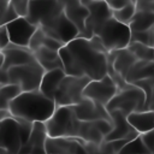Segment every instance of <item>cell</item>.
<instances>
[{"label": "cell", "mask_w": 154, "mask_h": 154, "mask_svg": "<svg viewBox=\"0 0 154 154\" xmlns=\"http://www.w3.org/2000/svg\"><path fill=\"white\" fill-rule=\"evenodd\" d=\"M66 75L100 79L108 73V52L97 36L76 37L59 49Z\"/></svg>", "instance_id": "1"}, {"label": "cell", "mask_w": 154, "mask_h": 154, "mask_svg": "<svg viewBox=\"0 0 154 154\" xmlns=\"http://www.w3.org/2000/svg\"><path fill=\"white\" fill-rule=\"evenodd\" d=\"M57 105L53 99L43 95L38 89L31 91H22L16 96L8 106L12 117L30 123H45L51 118Z\"/></svg>", "instance_id": "2"}, {"label": "cell", "mask_w": 154, "mask_h": 154, "mask_svg": "<svg viewBox=\"0 0 154 154\" xmlns=\"http://www.w3.org/2000/svg\"><path fill=\"white\" fill-rule=\"evenodd\" d=\"M81 123L72 106H57L53 114L45 122L49 137H77L79 135Z\"/></svg>", "instance_id": "3"}, {"label": "cell", "mask_w": 154, "mask_h": 154, "mask_svg": "<svg viewBox=\"0 0 154 154\" xmlns=\"http://www.w3.org/2000/svg\"><path fill=\"white\" fill-rule=\"evenodd\" d=\"M94 35L100 38L107 52H113L129 46L131 30L128 24L120 23L116 18L111 17L95 31Z\"/></svg>", "instance_id": "4"}, {"label": "cell", "mask_w": 154, "mask_h": 154, "mask_svg": "<svg viewBox=\"0 0 154 154\" xmlns=\"http://www.w3.org/2000/svg\"><path fill=\"white\" fill-rule=\"evenodd\" d=\"M106 109L108 113L118 109L125 116L137 111H146V95L142 89L128 83L111 99L106 105Z\"/></svg>", "instance_id": "5"}, {"label": "cell", "mask_w": 154, "mask_h": 154, "mask_svg": "<svg viewBox=\"0 0 154 154\" xmlns=\"http://www.w3.org/2000/svg\"><path fill=\"white\" fill-rule=\"evenodd\" d=\"M45 72V69L36 60H34L24 65L10 67L7 71H5V76L7 83L19 85L22 91H31L40 88Z\"/></svg>", "instance_id": "6"}, {"label": "cell", "mask_w": 154, "mask_h": 154, "mask_svg": "<svg viewBox=\"0 0 154 154\" xmlns=\"http://www.w3.org/2000/svg\"><path fill=\"white\" fill-rule=\"evenodd\" d=\"M89 81L90 78L87 76L65 75V77L60 82L54 94V97H53L55 105L57 106H75L79 103L84 99L83 90Z\"/></svg>", "instance_id": "7"}, {"label": "cell", "mask_w": 154, "mask_h": 154, "mask_svg": "<svg viewBox=\"0 0 154 154\" xmlns=\"http://www.w3.org/2000/svg\"><path fill=\"white\" fill-rule=\"evenodd\" d=\"M63 11V0H29L28 14L25 18L36 26H41L54 19Z\"/></svg>", "instance_id": "8"}, {"label": "cell", "mask_w": 154, "mask_h": 154, "mask_svg": "<svg viewBox=\"0 0 154 154\" xmlns=\"http://www.w3.org/2000/svg\"><path fill=\"white\" fill-rule=\"evenodd\" d=\"M88 8L89 13L84 23V31L79 37L90 38L95 31L112 17V8L105 0H81Z\"/></svg>", "instance_id": "9"}, {"label": "cell", "mask_w": 154, "mask_h": 154, "mask_svg": "<svg viewBox=\"0 0 154 154\" xmlns=\"http://www.w3.org/2000/svg\"><path fill=\"white\" fill-rule=\"evenodd\" d=\"M118 90L117 83L107 73L100 79H90L83 90V96L106 107Z\"/></svg>", "instance_id": "10"}, {"label": "cell", "mask_w": 154, "mask_h": 154, "mask_svg": "<svg viewBox=\"0 0 154 154\" xmlns=\"http://www.w3.org/2000/svg\"><path fill=\"white\" fill-rule=\"evenodd\" d=\"M40 28L48 36L58 40L63 45H66L67 42L72 41L76 37H78V35H79V30L65 16L64 11L59 16H57L54 19H52L51 22H48L45 25H41Z\"/></svg>", "instance_id": "11"}, {"label": "cell", "mask_w": 154, "mask_h": 154, "mask_svg": "<svg viewBox=\"0 0 154 154\" xmlns=\"http://www.w3.org/2000/svg\"><path fill=\"white\" fill-rule=\"evenodd\" d=\"M23 146L20 138V119L8 117L0 125V149L17 154Z\"/></svg>", "instance_id": "12"}, {"label": "cell", "mask_w": 154, "mask_h": 154, "mask_svg": "<svg viewBox=\"0 0 154 154\" xmlns=\"http://www.w3.org/2000/svg\"><path fill=\"white\" fill-rule=\"evenodd\" d=\"M7 35L10 43L20 46V47H28L29 41L37 29V26L32 23H30L25 17H17L6 25Z\"/></svg>", "instance_id": "13"}, {"label": "cell", "mask_w": 154, "mask_h": 154, "mask_svg": "<svg viewBox=\"0 0 154 154\" xmlns=\"http://www.w3.org/2000/svg\"><path fill=\"white\" fill-rule=\"evenodd\" d=\"M1 53H2V65H1L2 72L7 71L10 67L24 65L35 60L32 52L28 47H20L13 43H8L6 47H4L1 49Z\"/></svg>", "instance_id": "14"}, {"label": "cell", "mask_w": 154, "mask_h": 154, "mask_svg": "<svg viewBox=\"0 0 154 154\" xmlns=\"http://www.w3.org/2000/svg\"><path fill=\"white\" fill-rule=\"evenodd\" d=\"M87 142L77 137H47V154H77L84 149Z\"/></svg>", "instance_id": "15"}, {"label": "cell", "mask_w": 154, "mask_h": 154, "mask_svg": "<svg viewBox=\"0 0 154 154\" xmlns=\"http://www.w3.org/2000/svg\"><path fill=\"white\" fill-rule=\"evenodd\" d=\"M48 137L45 123H32L31 134L28 141L20 147L17 154H47L46 153V140Z\"/></svg>", "instance_id": "16"}, {"label": "cell", "mask_w": 154, "mask_h": 154, "mask_svg": "<svg viewBox=\"0 0 154 154\" xmlns=\"http://www.w3.org/2000/svg\"><path fill=\"white\" fill-rule=\"evenodd\" d=\"M76 117L82 122H94L97 119H108L112 120L109 113L107 112L106 107L94 102L90 99L84 97L79 103L72 106Z\"/></svg>", "instance_id": "17"}, {"label": "cell", "mask_w": 154, "mask_h": 154, "mask_svg": "<svg viewBox=\"0 0 154 154\" xmlns=\"http://www.w3.org/2000/svg\"><path fill=\"white\" fill-rule=\"evenodd\" d=\"M113 123V129L109 134H107L103 137V141H113V140H120V138H128L132 140L137 137L140 134L129 124L126 116L122 113L120 111L116 109L109 113Z\"/></svg>", "instance_id": "18"}, {"label": "cell", "mask_w": 154, "mask_h": 154, "mask_svg": "<svg viewBox=\"0 0 154 154\" xmlns=\"http://www.w3.org/2000/svg\"><path fill=\"white\" fill-rule=\"evenodd\" d=\"M109 53L112 54L113 58L111 59V57L108 55V69L113 70L117 75H119L125 81V77H126L129 70L138 59L128 48L113 51Z\"/></svg>", "instance_id": "19"}, {"label": "cell", "mask_w": 154, "mask_h": 154, "mask_svg": "<svg viewBox=\"0 0 154 154\" xmlns=\"http://www.w3.org/2000/svg\"><path fill=\"white\" fill-rule=\"evenodd\" d=\"M63 2H64V13L79 30V35H78L79 37L84 31V23L89 11L81 0H63Z\"/></svg>", "instance_id": "20"}, {"label": "cell", "mask_w": 154, "mask_h": 154, "mask_svg": "<svg viewBox=\"0 0 154 154\" xmlns=\"http://www.w3.org/2000/svg\"><path fill=\"white\" fill-rule=\"evenodd\" d=\"M32 54L35 57V60L45 69V71L63 69V61H61V58L58 51L42 46L37 48L36 51H34Z\"/></svg>", "instance_id": "21"}, {"label": "cell", "mask_w": 154, "mask_h": 154, "mask_svg": "<svg viewBox=\"0 0 154 154\" xmlns=\"http://www.w3.org/2000/svg\"><path fill=\"white\" fill-rule=\"evenodd\" d=\"M65 71L63 69H55V70H49L46 71L42 76L41 83H40V88L38 90L46 95L49 99L54 97V94L60 84V82L63 81V78L65 77Z\"/></svg>", "instance_id": "22"}, {"label": "cell", "mask_w": 154, "mask_h": 154, "mask_svg": "<svg viewBox=\"0 0 154 154\" xmlns=\"http://www.w3.org/2000/svg\"><path fill=\"white\" fill-rule=\"evenodd\" d=\"M126 119L138 134H143L154 129V109L132 112L126 116Z\"/></svg>", "instance_id": "23"}, {"label": "cell", "mask_w": 154, "mask_h": 154, "mask_svg": "<svg viewBox=\"0 0 154 154\" xmlns=\"http://www.w3.org/2000/svg\"><path fill=\"white\" fill-rule=\"evenodd\" d=\"M154 76V60H136V63L129 70L125 82L132 84L136 81Z\"/></svg>", "instance_id": "24"}, {"label": "cell", "mask_w": 154, "mask_h": 154, "mask_svg": "<svg viewBox=\"0 0 154 154\" xmlns=\"http://www.w3.org/2000/svg\"><path fill=\"white\" fill-rule=\"evenodd\" d=\"M78 138L88 143H94L100 146L103 142V135L97 130L94 122H82Z\"/></svg>", "instance_id": "25"}, {"label": "cell", "mask_w": 154, "mask_h": 154, "mask_svg": "<svg viewBox=\"0 0 154 154\" xmlns=\"http://www.w3.org/2000/svg\"><path fill=\"white\" fill-rule=\"evenodd\" d=\"M154 26V12H143L136 11L131 22L129 23V28L131 31H142Z\"/></svg>", "instance_id": "26"}, {"label": "cell", "mask_w": 154, "mask_h": 154, "mask_svg": "<svg viewBox=\"0 0 154 154\" xmlns=\"http://www.w3.org/2000/svg\"><path fill=\"white\" fill-rule=\"evenodd\" d=\"M22 93V89L17 84L6 83L0 87V109H8L10 102Z\"/></svg>", "instance_id": "27"}, {"label": "cell", "mask_w": 154, "mask_h": 154, "mask_svg": "<svg viewBox=\"0 0 154 154\" xmlns=\"http://www.w3.org/2000/svg\"><path fill=\"white\" fill-rule=\"evenodd\" d=\"M138 60H154V48L138 43V42H130L126 47Z\"/></svg>", "instance_id": "28"}, {"label": "cell", "mask_w": 154, "mask_h": 154, "mask_svg": "<svg viewBox=\"0 0 154 154\" xmlns=\"http://www.w3.org/2000/svg\"><path fill=\"white\" fill-rule=\"evenodd\" d=\"M119 153L122 154H152L148 148L144 146V143L142 142L140 135L132 140H130L120 150Z\"/></svg>", "instance_id": "29"}, {"label": "cell", "mask_w": 154, "mask_h": 154, "mask_svg": "<svg viewBox=\"0 0 154 154\" xmlns=\"http://www.w3.org/2000/svg\"><path fill=\"white\" fill-rule=\"evenodd\" d=\"M135 12H136L135 2H128V4H126L125 6H123L122 8H119V10H113V11H112V17L116 18L118 22L129 25V23L131 22V19H132Z\"/></svg>", "instance_id": "30"}, {"label": "cell", "mask_w": 154, "mask_h": 154, "mask_svg": "<svg viewBox=\"0 0 154 154\" xmlns=\"http://www.w3.org/2000/svg\"><path fill=\"white\" fill-rule=\"evenodd\" d=\"M134 85L138 87L140 89L143 90L144 95H146V111L149 109L150 107V102H152V94H153V88H154V81L153 77H148V78H143L140 81H136L132 83Z\"/></svg>", "instance_id": "31"}, {"label": "cell", "mask_w": 154, "mask_h": 154, "mask_svg": "<svg viewBox=\"0 0 154 154\" xmlns=\"http://www.w3.org/2000/svg\"><path fill=\"white\" fill-rule=\"evenodd\" d=\"M130 42H138L146 46L152 47L153 45V26L142 31H131Z\"/></svg>", "instance_id": "32"}, {"label": "cell", "mask_w": 154, "mask_h": 154, "mask_svg": "<svg viewBox=\"0 0 154 154\" xmlns=\"http://www.w3.org/2000/svg\"><path fill=\"white\" fill-rule=\"evenodd\" d=\"M45 36H46V32H45L40 26H37V29L35 30V32L32 34V36H31V38H30V41H29L28 48H29L31 52H34V51H36L37 48L42 47V42H43V37H45Z\"/></svg>", "instance_id": "33"}, {"label": "cell", "mask_w": 154, "mask_h": 154, "mask_svg": "<svg viewBox=\"0 0 154 154\" xmlns=\"http://www.w3.org/2000/svg\"><path fill=\"white\" fill-rule=\"evenodd\" d=\"M10 4L18 14V17H26L29 0H10Z\"/></svg>", "instance_id": "34"}, {"label": "cell", "mask_w": 154, "mask_h": 154, "mask_svg": "<svg viewBox=\"0 0 154 154\" xmlns=\"http://www.w3.org/2000/svg\"><path fill=\"white\" fill-rule=\"evenodd\" d=\"M94 124L97 128V130L103 135V137L107 134H109L111 130L113 129V123L112 120H108V119H97V120H94Z\"/></svg>", "instance_id": "35"}, {"label": "cell", "mask_w": 154, "mask_h": 154, "mask_svg": "<svg viewBox=\"0 0 154 154\" xmlns=\"http://www.w3.org/2000/svg\"><path fill=\"white\" fill-rule=\"evenodd\" d=\"M140 137H141L142 142L144 143V146L148 148V150L150 153H153V150H154V131L150 130V131L140 134Z\"/></svg>", "instance_id": "36"}, {"label": "cell", "mask_w": 154, "mask_h": 154, "mask_svg": "<svg viewBox=\"0 0 154 154\" xmlns=\"http://www.w3.org/2000/svg\"><path fill=\"white\" fill-rule=\"evenodd\" d=\"M136 11L154 12V0H138L135 2Z\"/></svg>", "instance_id": "37"}, {"label": "cell", "mask_w": 154, "mask_h": 154, "mask_svg": "<svg viewBox=\"0 0 154 154\" xmlns=\"http://www.w3.org/2000/svg\"><path fill=\"white\" fill-rule=\"evenodd\" d=\"M42 46L43 47H47V48H51V49H54V51H58L59 52V49L64 46L61 42H59L58 40H55V38H53V37H51V36H48L47 34H46V36L43 37V42H42Z\"/></svg>", "instance_id": "38"}, {"label": "cell", "mask_w": 154, "mask_h": 154, "mask_svg": "<svg viewBox=\"0 0 154 154\" xmlns=\"http://www.w3.org/2000/svg\"><path fill=\"white\" fill-rule=\"evenodd\" d=\"M10 43L8 40V35H7V30L5 25H0V48L2 49L4 47H6Z\"/></svg>", "instance_id": "39"}, {"label": "cell", "mask_w": 154, "mask_h": 154, "mask_svg": "<svg viewBox=\"0 0 154 154\" xmlns=\"http://www.w3.org/2000/svg\"><path fill=\"white\" fill-rule=\"evenodd\" d=\"M8 117H12L8 109H0V125H1L2 120L6 119V118H8Z\"/></svg>", "instance_id": "40"}, {"label": "cell", "mask_w": 154, "mask_h": 154, "mask_svg": "<svg viewBox=\"0 0 154 154\" xmlns=\"http://www.w3.org/2000/svg\"><path fill=\"white\" fill-rule=\"evenodd\" d=\"M5 11H6V10H5ZM5 11H0V25H6L5 19H4V13H5Z\"/></svg>", "instance_id": "41"}, {"label": "cell", "mask_w": 154, "mask_h": 154, "mask_svg": "<svg viewBox=\"0 0 154 154\" xmlns=\"http://www.w3.org/2000/svg\"><path fill=\"white\" fill-rule=\"evenodd\" d=\"M149 109H154V88H153V94H152V102H150V107Z\"/></svg>", "instance_id": "42"}, {"label": "cell", "mask_w": 154, "mask_h": 154, "mask_svg": "<svg viewBox=\"0 0 154 154\" xmlns=\"http://www.w3.org/2000/svg\"><path fill=\"white\" fill-rule=\"evenodd\" d=\"M0 154H11V153L7 152V150H5V149H0Z\"/></svg>", "instance_id": "43"}, {"label": "cell", "mask_w": 154, "mask_h": 154, "mask_svg": "<svg viewBox=\"0 0 154 154\" xmlns=\"http://www.w3.org/2000/svg\"><path fill=\"white\" fill-rule=\"evenodd\" d=\"M152 47L154 48V26H153V45H152Z\"/></svg>", "instance_id": "44"}, {"label": "cell", "mask_w": 154, "mask_h": 154, "mask_svg": "<svg viewBox=\"0 0 154 154\" xmlns=\"http://www.w3.org/2000/svg\"><path fill=\"white\" fill-rule=\"evenodd\" d=\"M0 60H2V53H1V48H0Z\"/></svg>", "instance_id": "45"}, {"label": "cell", "mask_w": 154, "mask_h": 154, "mask_svg": "<svg viewBox=\"0 0 154 154\" xmlns=\"http://www.w3.org/2000/svg\"><path fill=\"white\" fill-rule=\"evenodd\" d=\"M126 1H129V2H136V1H138V0H126Z\"/></svg>", "instance_id": "46"}, {"label": "cell", "mask_w": 154, "mask_h": 154, "mask_svg": "<svg viewBox=\"0 0 154 154\" xmlns=\"http://www.w3.org/2000/svg\"><path fill=\"white\" fill-rule=\"evenodd\" d=\"M152 154H154V150H153V153H152Z\"/></svg>", "instance_id": "47"}, {"label": "cell", "mask_w": 154, "mask_h": 154, "mask_svg": "<svg viewBox=\"0 0 154 154\" xmlns=\"http://www.w3.org/2000/svg\"><path fill=\"white\" fill-rule=\"evenodd\" d=\"M153 81H154V76H153Z\"/></svg>", "instance_id": "48"}, {"label": "cell", "mask_w": 154, "mask_h": 154, "mask_svg": "<svg viewBox=\"0 0 154 154\" xmlns=\"http://www.w3.org/2000/svg\"><path fill=\"white\" fill-rule=\"evenodd\" d=\"M153 131H154V129H153Z\"/></svg>", "instance_id": "49"}, {"label": "cell", "mask_w": 154, "mask_h": 154, "mask_svg": "<svg viewBox=\"0 0 154 154\" xmlns=\"http://www.w3.org/2000/svg\"><path fill=\"white\" fill-rule=\"evenodd\" d=\"M105 1H106V0H105Z\"/></svg>", "instance_id": "50"}]
</instances>
